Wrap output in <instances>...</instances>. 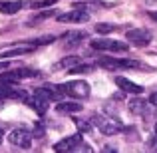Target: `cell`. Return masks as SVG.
Returning a JSON list of instances; mask_svg holds the SVG:
<instances>
[{"mask_svg": "<svg viewBox=\"0 0 157 153\" xmlns=\"http://www.w3.org/2000/svg\"><path fill=\"white\" fill-rule=\"evenodd\" d=\"M92 70V66H84V64H80V66H76L74 70H70L72 74H86V72H90Z\"/></svg>", "mask_w": 157, "mask_h": 153, "instance_id": "cell-21", "label": "cell"}, {"mask_svg": "<svg viewBox=\"0 0 157 153\" xmlns=\"http://www.w3.org/2000/svg\"><path fill=\"white\" fill-rule=\"evenodd\" d=\"M98 64L104 66L105 70H129V68H143L139 62L135 60H119V58H100Z\"/></svg>", "mask_w": 157, "mask_h": 153, "instance_id": "cell-3", "label": "cell"}, {"mask_svg": "<svg viewBox=\"0 0 157 153\" xmlns=\"http://www.w3.org/2000/svg\"><path fill=\"white\" fill-rule=\"evenodd\" d=\"M90 46H92L94 50H100V52H125L127 50V44L125 42H117V40H109V38L92 40Z\"/></svg>", "mask_w": 157, "mask_h": 153, "instance_id": "cell-4", "label": "cell"}, {"mask_svg": "<svg viewBox=\"0 0 157 153\" xmlns=\"http://www.w3.org/2000/svg\"><path fill=\"white\" fill-rule=\"evenodd\" d=\"M155 135H157V123H155Z\"/></svg>", "mask_w": 157, "mask_h": 153, "instance_id": "cell-26", "label": "cell"}, {"mask_svg": "<svg viewBox=\"0 0 157 153\" xmlns=\"http://www.w3.org/2000/svg\"><path fill=\"white\" fill-rule=\"evenodd\" d=\"M32 52V48H12L8 52H0V58H14V56H24V54Z\"/></svg>", "mask_w": 157, "mask_h": 153, "instance_id": "cell-15", "label": "cell"}, {"mask_svg": "<svg viewBox=\"0 0 157 153\" xmlns=\"http://www.w3.org/2000/svg\"><path fill=\"white\" fill-rule=\"evenodd\" d=\"M72 153H94V149L88 145V143H84V141H82V143H80V145H78V147H76V149H74Z\"/></svg>", "mask_w": 157, "mask_h": 153, "instance_id": "cell-20", "label": "cell"}, {"mask_svg": "<svg viewBox=\"0 0 157 153\" xmlns=\"http://www.w3.org/2000/svg\"><path fill=\"white\" fill-rule=\"evenodd\" d=\"M84 38H86L84 32H70V34H66V46H76Z\"/></svg>", "mask_w": 157, "mask_h": 153, "instance_id": "cell-14", "label": "cell"}, {"mask_svg": "<svg viewBox=\"0 0 157 153\" xmlns=\"http://www.w3.org/2000/svg\"><path fill=\"white\" fill-rule=\"evenodd\" d=\"M8 141L12 143V145H16V147H22V149H26V147H30V143H32V133L28 129H14V131H10V135H8Z\"/></svg>", "mask_w": 157, "mask_h": 153, "instance_id": "cell-5", "label": "cell"}, {"mask_svg": "<svg viewBox=\"0 0 157 153\" xmlns=\"http://www.w3.org/2000/svg\"><path fill=\"white\" fill-rule=\"evenodd\" d=\"M52 4H56V0H40V2H30V8H50Z\"/></svg>", "mask_w": 157, "mask_h": 153, "instance_id": "cell-18", "label": "cell"}, {"mask_svg": "<svg viewBox=\"0 0 157 153\" xmlns=\"http://www.w3.org/2000/svg\"><path fill=\"white\" fill-rule=\"evenodd\" d=\"M74 123L78 125L80 133H88V131H92V123H90V121H84V119H80V117H74Z\"/></svg>", "mask_w": 157, "mask_h": 153, "instance_id": "cell-17", "label": "cell"}, {"mask_svg": "<svg viewBox=\"0 0 157 153\" xmlns=\"http://www.w3.org/2000/svg\"><path fill=\"white\" fill-rule=\"evenodd\" d=\"M149 103L157 107V92H153V94H151V98H149Z\"/></svg>", "mask_w": 157, "mask_h": 153, "instance_id": "cell-22", "label": "cell"}, {"mask_svg": "<svg viewBox=\"0 0 157 153\" xmlns=\"http://www.w3.org/2000/svg\"><path fill=\"white\" fill-rule=\"evenodd\" d=\"M22 8V2H14V0H4L0 2V12L2 14H16Z\"/></svg>", "mask_w": 157, "mask_h": 153, "instance_id": "cell-12", "label": "cell"}, {"mask_svg": "<svg viewBox=\"0 0 157 153\" xmlns=\"http://www.w3.org/2000/svg\"><path fill=\"white\" fill-rule=\"evenodd\" d=\"M149 18H151V20H155V22H157V10H155V12H149Z\"/></svg>", "mask_w": 157, "mask_h": 153, "instance_id": "cell-24", "label": "cell"}, {"mask_svg": "<svg viewBox=\"0 0 157 153\" xmlns=\"http://www.w3.org/2000/svg\"><path fill=\"white\" fill-rule=\"evenodd\" d=\"M56 111H58V113H78V111H82V103H76V101H60L56 105Z\"/></svg>", "mask_w": 157, "mask_h": 153, "instance_id": "cell-11", "label": "cell"}, {"mask_svg": "<svg viewBox=\"0 0 157 153\" xmlns=\"http://www.w3.org/2000/svg\"><path fill=\"white\" fill-rule=\"evenodd\" d=\"M0 143H2V129H0Z\"/></svg>", "mask_w": 157, "mask_h": 153, "instance_id": "cell-25", "label": "cell"}, {"mask_svg": "<svg viewBox=\"0 0 157 153\" xmlns=\"http://www.w3.org/2000/svg\"><path fill=\"white\" fill-rule=\"evenodd\" d=\"M96 30L100 32V34H109V32L115 30V26H113V24H98Z\"/></svg>", "mask_w": 157, "mask_h": 153, "instance_id": "cell-19", "label": "cell"}, {"mask_svg": "<svg viewBox=\"0 0 157 153\" xmlns=\"http://www.w3.org/2000/svg\"><path fill=\"white\" fill-rule=\"evenodd\" d=\"M36 76V70H30V68H18V70H10V72H4L0 74V82H18L22 78H32Z\"/></svg>", "mask_w": 157, "mask_h": 153, "instance_id": "cell-8", "label": "cell"}, {"mask_svg": "<svg viewBox=\"0 0 157 153\" xmlns=\"http://www.w3.org/2000/svg\"><path fill=\"white\" fill-rule=\"evenodd\" d=\"M82 143V133H76V135H70V137L62 139L54 145V151L56 153H72L78 145Z\"/></svg>", "mask_w": 157, "mask_h": 153, "instance_id": "cell-7", "label": "cell"}, {"mask_svg": "<svg viewBox=\"0 0 157 153\" xmlns=\"http://www.w3.org/2000/svg\"><path fill=\"white\" fill-rule=\"evenodd\" d=\"M82 64V60L78 56H68V58H64V60H60L58 62V68H66V70H74L76 66H80Z\"/></svg>", "mask_w": 157, "mask_h": 153, "instance_id": "cell-13", "label": "cell"}, {"mask_svg": "<svg viewBox=\"0 0 157 153\" xmlns=\"http://www.w3.org/2000/svg\"><path fill=\"white\" fill-rule=\"evenodd\" d=\"M127 40H129L133 46L143 48V46H147V44L151 42V34H149V30H145V28H135V30L127 32Z\"/></svg>", "mask_w": 157, "mask_h": 153, "instance_id": "cell-6", "label": "cell"}, {"mask_svg": "<svg viewBox=\"0 0 157 153\" xmlns=\"http://www.w3.org/2000/svg\"><path fill=\"white\" fill-rule=\"evenodd\" d=\"M115 84H117L119 90H123V92H127V94H135V96H139V94L143 92L141 86H137V84H133V82H129L127 78H115Z\"/></svg>", "mask_w": 157, "mask_h": 153, "instance_id": "cell-10", "label": "cell"}, {"mask_svg": "<svg viewBox=\"0 0 157 153\" xmlns=\"http://www.w3.org/2000/svg\"><path fill=\"white\" fill-rule=\"evenodd\" d=\"M129 111L135 113V115L143 113V111H145V100H131L129 101Z\"/></svg>", "mask_w": 157, "mask_h": 153, "instance_id": "cell-16", "label": "cell"}, {"mask_svg": "<svg viewBox=\"0 0 157 153\" xmlns=\"http://www.w3.org/2000/svg\"><path fill=\"white\" fill-rule=\"evenodd\" d=\"M92 123H94V125H98V129H100L104 135H115V133H119V131L123 129V125L117 121V119L104 117V115H98V113L92 117Z\"/></svg>", "mask_w": 157, "mask_h": 153, "instance_id": "cell-2", "label": "cell"}, {"mask_svg": "<svg viewBox=\"0 0 157 153\" xmlns=\"http://www.w3.org/2000/svg\"><path fill=\"white\" fill-rule=\"evenodd\" d=\"M104 153H117L113 149V147H109V145H105V149H104Z\"/></svg>", "mask_w": 157, "mask_h": 153, "instance_id": "cell-23", "label": "cell"}, {"mask_svg": "<svg viewBox=\"0 0 157 153\" xmlns=\"http://www.w3.org/2000/svg\"><path fill=\"white\" fill-rule=\"evenodd\" d=\"M56 90L60 94H66V96L78 98V100H84V98L90 96V86H88V82H84V80L66 82V84H60Z\"/></svg>", "mask_w": 157, "mask_h": 153, "instance_id": "cell-1", "label": "cell"}, {"mask_svg": "<svg viewBox=\"0 0 157 153\" xmlns=\"http://www.w3.org/2000/svg\"><path fill=\"white\" fill-rule=\"evenodd\" d=\"M90 16L86 10L82 8H74L70 12H64V14H58V22H70V24H78V22H86Z\"/></svg>", "mask_w": 157, "mask_h": 153, "instance_id": "cell-9", "label": "cell"}]
</instances>
